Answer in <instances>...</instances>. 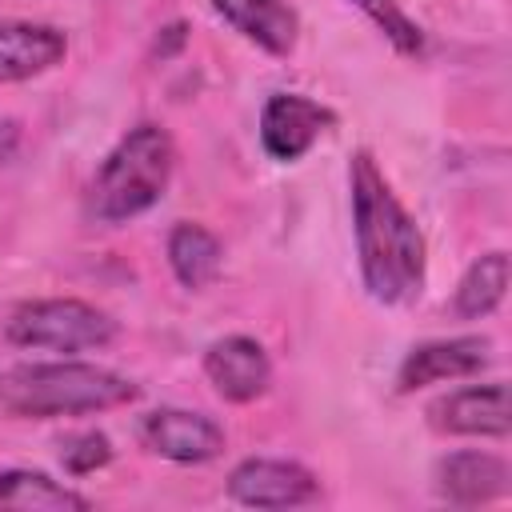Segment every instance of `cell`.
<instances>
[{
    "instance_id": "cell-13",
    "label": "cell",
    "mask_w": 512,
    "mask_h": 512,
    "mask_svg": "<svg viewBox=\"0 0 512 512\" xmlns=\"http://www.w3.org/2000/svg\"><path fill=\"white\" fill-rule=\"evenodd\" d=\"M212 8L252 44L272 56H288L300 36V20L284 0H212Z\"/></svg>"
},
{
    "instance_id": "cell-9",
    "label": "cell",
    "mask_w": 512,
    "mask_h": 512,
    "mask_svg": "<svg viewBox=\"0 0 512 512\" xmlns=\"http://www.w3.org/2000/svg\"><path fill=\"white\" fill-rule=\"evenodd\" d=\"M204 376L232 404H252L272 384L268 352L252 336H224L204 352Z\"/></svg>"
},
{
    "instance_id": "cell-18",
    "label": "cell",
    "mask_w": 512,
    "mask_h": 512,
    "mask_svg": "<svg viewBox=\"0 0 512 512\" xmlns=\"http://www.w3.org/2000/svg\"><path fill=\"white\" fill-rule=\"evenodd\" d=\"M108 460H112V440L104 432H80V436H68L60 444V464L72 476H88V472L104 468Z\"/></svg>"
},
{
    "instance_id": "cell-6",
    "label": "cell",
    "mask_w": 512,
    "mask_h": 512,
    "mask_svg": "<svg viewBox=\"0 0 512 512\" xmlns=\"http://www.w3.org/2000/svg\"><path fill=\"white\" fill-rule=\"evenodd\" d=\"M332 124L336 112L320 100H308L300 92H276L260 112V144L272 160H300Z\"/></svg>"
},
{
    "instance_id": "cell-14",
    "label": "cell",
    "mask_w": 512,
    "mask_h": 512,
    "mask_svg": "<svg viewBox=\"0 0 512 512\" xmlns=\"http://www.w3.org/2000/svg\"><path fill=\"white\" fill-rule=\"evenodd\" d=\"M0 508L16 512H84L88 496L32 468H0Z\"/></svg>"
},
{
    "instance_id": "cell-4",
    "label": "cell",
    "mask_w": 512,
    "mask_h": 512,
    "mask_svg": "<svg viewBox=\"0 0 512 512\" xmlns=\"http://www.w3.org/2000/svg\"><path fill=\"white\" fill-rule=\"evenodd\" d=\"M4 336L20 348L48 352H88L104 348L116 336V320L84 300H24L8 312Z\"/></svg>"
},
{
    "instance_id": "cell-2",
    "label": "cell",
    "mask_w": 512,
    "mask_h": 512,
    "mask_svg": "<svg viewBox=\"0 0 512 512\" xmlns=\"http://www.w3.org/2000/svg\"><path fill=\"white\" fill-rule=\"evenodd\" d=\"M140 388L100 364L52 360V364H16L0 372V412L12 420H52L124 408Z\"/></svg>"
},
{
    "instance_id": "cell-15",
    "label": "cell",
    "mask_w": 512,
    "mask_h": 512,
    "mask_svg": "<svg viewBox=\"0 0 512 512\" xmlns=\"http://www.w3.org/2000/svg\"><path fill=\"white\" fill-rule=\"evenodd\" d=\"M168 264L176 272V280L192 292L208 288L216 276H220V264H224V248L220 240L204 228V224H192V220H180L172 232H168Z\"/></svg>"
},
{
    "instance_id": "cell-8",
    "label": "cell",
    "mask_w": 512,
    "mask_h": 512,
    "mask_svg": "<svg viewBox=\"0 0 512 512\" xmlns=\"http://www.w3.org/2000/svg\"><path fill=\"white\" fill-rule=\"evenodd\" d=\"M488 360H492V344L484 336L428 340L404 356V364L396 372V388L416 392V388H428L440 380H464V376H476L480 368H488Z\"/></svg>"
},
{
    "instance_id": "cell-11",
    "label": "cell",
    "mask_w": 512,
    "mask_h": 512,
    "mask_svg": "<svg viewBox=\"0 0 512 512\" xmlns=\"http://www.w3.org/2000/svg\"><path fill=\"white\" fill-rule=\"evenodd\" d=\"M436 492L448 504H492L512 492V472L492 452H448L436 460Z\"/></svg>"
},
{
    "instance_id": "cell-1",
    "label": "cell",
    "mask_w": 512,
    "mask_h": 512,
    "mask_svg": "<svg viewBox=\"0 0 512 512\" xmlns=\"http://www.w3.org/2000/svg\"><path fill=\"white\" fill-rule=\"evenodd\" d=\"M348 188H352V232H356V256L360 276L372 300L380 304H408L424 288L428 248L424 232L408 216V208L396 200L392 184L376 168L368 152H356L348 164Z\"/></svg>"
},
{
    "instance_id": "cell-10",
    "label": "cell",
    "mask_w": 512,
    "mask_h": 512,
    "mask_svg": "<svg viewBox=\"0 0 512 512\" xmlns=\"http://www.w3.org/2000/svg\"><path fill=\"white\" fill-rule=\"evenodd\" d=\"M432 424L452 436H496L504 440L512 432V412H508V384H472L460 392H448L428 408Z\"/></svg>"
},
{
    "instance_id": "cell-16",
    "label": "cell",
    "mask_w": 512,
    "mask_h": 512,
    "mask_svg": "<svg viewBox=\"0 0 512 512\" xmlns=\"http://www.w3.org/2000/svg\"><path fill=\"white\" fill-rule=\"evenodd\" d=\"M504 292H508V256L504 252H488V256L472 260L468 272L460 276L452 308H456L460 320H480V316L500 308Z\"/></svg>"
},
{
    "instance_id": "cell-20",
    "label": "cell",
    "mask_w": 512,
    "mask_h": 512,
    "mask_svg": "<svg viewBox=\"0 0 512 512\" xmlns=\"http://www.w3.org/2000/svg\"><path fill=\"white\" fill-rule=\"evenodd\" d=\"M180 44H184V24H172V28H164V40H156V52L168 56V52H176Z\"/></svg>"
},
{
    "instance_id": "cell-5",
    "label": "cell",
    "mask_w": 512,
    "mask_h": 512,
    "mask_svg": "<svg viewBox=\"0 0 512 512\" xmlns=\"http://www.w3.org/2000/svg\"><path fill=\"white\" fill-rule=\"evenodd\" d=\"M140 440L148 452L172 464H208L224 452V428L188 408H156L140 420Z\"/></svg>"
},
{
    "instance_id": "cell-12",
    "label": "cell",
    "mask_w": 512,
    "mask_h": 512,
    "mask_svg": "<svg viewBox=\"0 0 512 512\" xmlns=\"http://www.w3.org/2000/svg\"><path fill=\"white\" fill-rule=\"evenodd\" d=\"M68 52V36L52 24H32V20H8L0 24V84L32 80L60 64Z\"/></svg>"
},
{
    "instance_id": "cell-17",
    "label": "cell",
    "mask_w": 512,
    "mask_h": 512,
    "mask_svg": "<svg viewBox=\"0 0 512 512\" xmlns=\"http://www.w3.org/2000/svg\"><path fill=\"white\" fill-rule=\"evenodd\" d=\"M348 4H356V8L392 40L396 52H404V56H420V52H424V32H420V24H416L396 0H348Z\"/></svg>"
},
{
    "instance_id": "cell-19",
    "label": "cell",
    "mask_w": 512,
    "mask_h": 512,
    "mask_svg": "<svg viewBox=\"0 0 512 512\" xmlns=\"http://www.w3.org/2000/svg\"><path fill=\"white\" fill-rule=\"evenodd\" d=\"M16 144H20V128L8 116H0V160H8L16 152Z\"/></svg>"
},
{
    "instance_id": "cell-3",
    "label": "cell",
    "mask_w": 512,
    "mask_h": 512,
    "mask_svg": "<svg viewBox=\"0 0 512 512\" xmlns=\"http://www.w3.org/2000/svg\"><path fill=\"white\" fill-rule=\"evenodd\" d=\"M176 148L172 136L160 124H136L120 144L104 156L92 188H88V216L96 224H124L140 212H148L168 180H172Z\"/></svg>"
},
{
    "instance_id": "cell-7",
    "label": "cell",
    "mask_w": 512,
    "mask_h": 512,
    "mask_svg": "<svg viewBox=\"0 0 512 512\" xmlns=\"http://www.w3.org/2000/svg\"><path fill=\"white\" fill-rule=\"evenodd\" d=\"M228 496L244 508H296L320 496L316 476L292 460H244L228 476Z\"/></svg>"
}]
</instances>
